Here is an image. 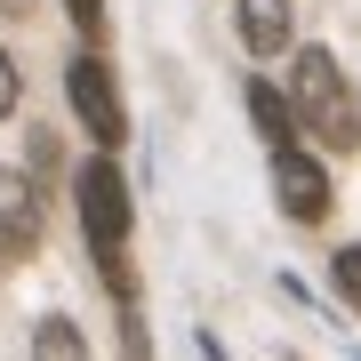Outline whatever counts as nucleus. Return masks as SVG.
Returning a JSON list of instances; mask_svg holds the SVG:
<instances>
[{"label": "nucleus", "mask_w": 361, "mask_h": 361, "mask_svg": "<svg viewBox=\"0 0 361 361\" xmlns=\"http://www.w3.org/2000/svg\"><path fill=\"white\" fill-rule=\"evenodd\" d=\"M249 121H257L265 153H273V145H289V137H297V113H289V97H281V89H265V80H249Z\"/></svg>", "instance_id": "nucleus-7"}, {"label": "nucleus", "mask_w": 361, "mask_h": 361, "mask_svg": "<svg viewBox=\"0 0 361 361\" xmlns=\"http://www.w3.org/2000/svg\"><path fill=\"white\" fill-rule=\"evenodd\" d=\"M65 97H73L80 129H89V137L104 145V153H113L129 121H121V89H113V73H104V56H97V49H80V56H73V73H65Z\"/></svg>", "instance_id": "nucleus-3"}, {"label": "nucleus", "mask_w": 361, "mask_h": 361, "mask_svg": "<svg viewBox=\"0 0 361 361\" xmlns=\"http://www.w3.org/2000/svg\"><path fill=\"white\" fill-rule=\"evenodd\" d=\"M233 25H241L249 56H281L289 49V0H233Z\"/></svg>", "instance_id": "nucleus-6"}, {"label": "nucleus", "mask_w": 361, "mask_h": 361, "mask_svg": "<svg viewBox=\"0 0 361 361\" xmlns=\"http://www.w3.org/2000/svg\"><path fill=\"white\" fill-rule=\"evenodd\" d=\"M16 113V65H8V49H0V121Z\"/></svg>", "instance_id": "nucleus-11"}, {"label": "nucleus", "mask_w": 361, "mask_h": 361, "mask_svg": "<svg viewBox=\"0 0 361 361\" xmlns=\"http://www.w3.org/2000/svg\"><path fill=\"white\" fill-rule=\"evenodd\" d=\"M289 113L305 121V137L329 145V153H353V145H361V104H353V89H345V73H337L329 49H297Z\"/></svg>", "instance_id": "nucleus-1"}, {"label": "nucleus", "mask_w": 361, "mask_h": 361, "mask_svg": "<svg viewBox=\"0 0 361 361\" xmlns=\"http://www.w3.org/2000/svg\"><path fill=\"white\" fill-rule=\"evenodd\" d=\"M273 193H281V209L297 225H322L329 217V177H322V161L305 153V145H273Z\"/></svg>", "instance_id": "nucleus-4"}, {"label": "nucleus", "mask_w": 361, "mask_h": 361, "mask_svg": "<svg viewBox=\"0 0 361 361\" xmlns=\"http://www.w3.org/2000/svg\"><path fill=\"white\" fill-rule=\"evenodd\" d=\"M329 281L345 289V305L361 313V241H353V249H337V265H329Z\"/></svg>", "instance_id": "nucleus-9"}, {"label": "nucleus", "mask_w": 361, "mask_h": 361, "mask_svg": "<svg viewBox=\"0 0 361 361\" xmlns=\"http://www.w3.org/2000/svg\"><path fill=\"white\" fill-rule=\"evenodd\" d=\"M32 361H89V345H80V329L65 313H49V322L32 329Z\"/></svg>", "instance_id": "nucleus-8"}, {"label": "nucleus", "mask_w": 361, "mask_h": 361, "mask_svg": "<svg viewBox=\"0 0 361 361\" xmlns=\"http://www.w3.org/2000/svg\"><path fill=\"white\" fill-rule=\"evenodd\" d=\"M40 249V201L16 169H0V257H32Z\"/></svg>", "instance_id": "nucleus-5"}, {"label": "nucleus", "mask_w": 361, "mask_h": 361, "mask_svg": "<svg viewBox=\"0 0 361 361\" xmlns=\"http://www.w3.org/2000/svg\"><path fill=\"white\" fill-rule=\"evenodd\" d=\"M80 233H89L104 281H113V305H129V185H121V161H89L80 169Z\"/></svg>", "instance_id": "nucleus-2"}, {"label": "nucleus", "mask_w": 361, "mask_h": 361, "mask_svg": "<svg viewBox=\"0 0 361 361\" xmlns=\"http://www.w3.org/2000/svg\"><path fill=\"white\" fill-rule=\"evenodd\" d=\"M65 16H73V25H80V32H89V40L104 32V0H65Z\"/></svg>", "instance_id": "nucleus-10"}]
</instances>
